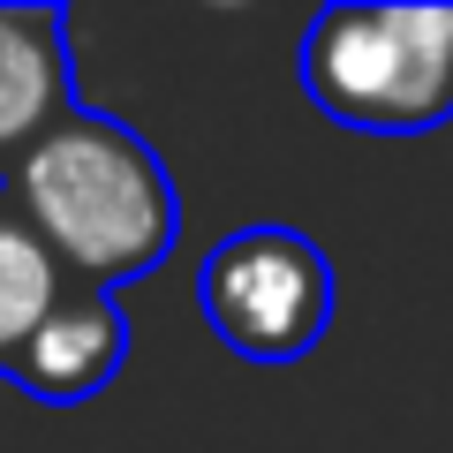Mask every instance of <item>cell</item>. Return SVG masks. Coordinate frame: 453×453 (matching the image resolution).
Listing matches in <instances>:
<instances>
[{
    "mask_svg": "<svg viewBox=\"0 0 453 453\" xmlns=\"http://www.w3.org/2000/svg\"><path fill=\"white\" fill-rule=\"evenodd\" d=\"M0 196L46 242L61 280L106 288V295L159 273L181 234L166 159L129 121H106V113H83V106L0 174Z\"/></svg>",
    "mask_w": 453,
    "mask_h": 453,
    "instance_id": "obj_1",
    "label": "cell"
},
{
    "mask_svg": "<svg viewBox=\"0 0 453 453\" xmlns=\"http://www.w3.org/2000/svg\"><path fill=\"white\" fill-rule=\"evenodd\" d=\"M295 76L356 136H431L453 121V8H318Z\"/></svg>",
    "mask_w": 453,
    "mask_h": 453,
    "instance_id": "obj_2",
    "label": "cell"
},
{
    "mask_svg": "<svg viewBox=\"0 0 453 453\" xmlns=\"http://www.w3.org/2000/svg\"><path fill=\"white\" fill-rule=\"evenodd\" d=\"M196 303L242 363H303L333 325V265L295 226H242L204 257Z\"/></svg>",
    "mask_w": 453,
    "mask_h": 453,
    "instance_id": "obj_3",
    "label": "cell"
},
{
    "mask_svg": "<svg viewBox=\"0 0 453 453\" xmlns=\"http://www.w3.org/2000/svg\"><path fill=\"white\" fill-rule=\"evenodd\" d=\"M129 363V318L106 288H76L68 280L53 295V310L38 318V333L16 348L8 378H16L31 401H53V408H76L91 393H106Z\"/></svg>",
    "mask_w": 453,
    "mask_h": 453,
    "instance_id": "obj_4",
    "label": "cell"
},
{
    "mask_svg": "<svg viewBox=\"0 0 453 453\" xmlns=\"http://www.w3.org/2000/svg\"><path fill=\"white\" fill-rule=\"evenodd\" d=\"M76 113L61 8H0V174Z\"/></svg>",
    "mask_w": 453,
    "mask_h": 453,
    "instance_id": "obj_5",
    "label": "cell"
},
{
    "mask_svg": "<svg viewBox=\"0 0 453 453\" xmlns=\"http://www.w3.org/2000/svg\"><path fill=\"white\" fill-rule=\"evenodd\" d=\"M61 288H68L61 265H53L46 242L23 226V211L0 196V378H8L16 348L38 333V318L53 310V295H61Z\"/></svg>",
    "mask_w": 453,
    "mask_h": 453,
    "instance_id": "obj_6",
    "label": "cell"
}]
</instances>
